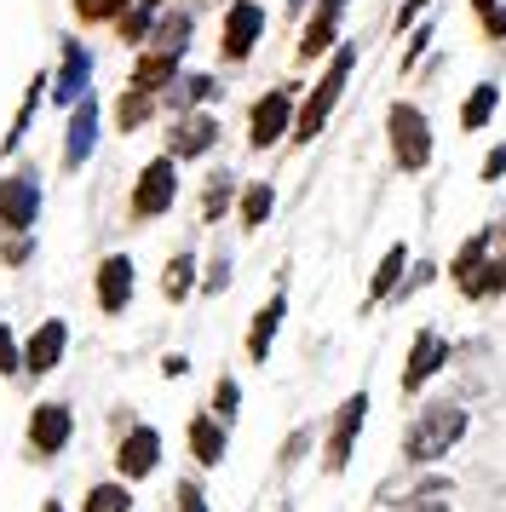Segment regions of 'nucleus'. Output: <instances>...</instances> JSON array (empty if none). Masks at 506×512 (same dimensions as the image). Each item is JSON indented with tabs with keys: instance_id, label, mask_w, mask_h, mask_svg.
<instances>
[{
	"instance_id": "1",
	"label": "nucleus",
	"mask_w": 506,
	"mask_h": 512,
	"mask_svg": "<svg viewBox=\"0 0 506 512\" xmlns=\"http://www.w3.org/2000/svg\"><path fill=\"white\" fill-rule=\"evenodd\" d=\"M460 432H466V409H455V403L426 409L409 432V461H437V455H449L460 443Z\"/></svg>"
},
{
	"instance_id": "2",
	"label": "nucleus",
	"mask_w": 506,
	"mask_h": 512,
	"mask_svg": "<svg viewBox=\"0 0 506 512\" xmlns=\"http://www.w3.org/2000/svg\"><path fill=\"white\" fill-rule=\"evenodd\" d=\"M351 64H357V52L345 47V52H334V64H328V75L317 81V93H311V104L299 110V133L294 139H317L322 133V121H328V110L340 104V93H345V75H351Z\"/></svg>"
},
{
	"instance_id": "3",
	"label": "nucleus",
	"mask_w": 506,
	"mask_h": 512,
	"mask_svg": "<svg viewBox=\"0 0 506 512\" xmlns=\"http://www.w3.org/2000/svg\"><path fill=\"white\" fill-rule=\"evenodd\" d=\"M391 150H397L403 167L432 162V127H426V116H420L414 104H397V110H391Z\"/></svg>"
},
{
	"instance_id": "4",
	"label": "nucleus",
	"mask_w": 506,
	"mask_h": 512,
	"mask_svg": "<svg viewBox=\"0 0 506 512\" xmlns=\"http://www.w3.org/2000/svg\"><path fill=\"white\" fill-rule=\"evenodd\" d=\"M259 29H265V12L253 0H236L230 18H225V58H248L253 41H259Z\"/></svg>"
},
{
	"instance_id": "5",
	"label": "nucleus",
	"mask_w": 506,
	"mask_h": 512,
	"mask_svg": "<svg viewBox=\"0 0 506 512\" xmlns=\"http://www.w3.org/2000/svg\"><path fill=\"white\" fill-rule=\"evenodd\" d=\"M69 432H75V420H69L64 403H41L35 420H29V443H35L41 455H58V449L69 443Z\"/></svg>"
},
{
	"instance_id": "6",
	"label": "nucleus",
	"mask_w": 506,
	"mask_h": 512,
	"mask_svg": "<svg viewBox=\"0 0 506 512\" xmlns=\"http://www.w3.org/2000/svg\"><path fill=\"white\" fill-rule=\"evenodd\" d=\"M363 415H368V397H345L340 409V426H334V438H328V472H340L345 461H351V443H357V432H363Z\"/></svg>"
},
{
	"instance_id": "7",
	"label": "nucleus",
	"mask_w": 506,
	"mask_h": 512,
	"mask_svg": "<svg viewBox=\"0 0 506 512\" xmlns=\"http://www.w3.org/2000/svg\"><path fill=\"white\" fill-rule=\"evenodd\" d=\"M173 190H179V179H173V162H150L144 173H138L133 208H138V213H161L167 202H173Z\"/></svg>"
},
{
	"instance_id": "8",
	"label": "nucleus",
	"mask_w": 506,
	"mask_h": 512,
	"mask_svg": "<svg viewBox=\"0 0 506 512\" xmlns=\"http://www.w3.org/2000/svg\"><path fill=\"white\" fill-rule=\"evenodd\" d=\"M35 208H41V190L29 185V179H0V225H35Z\"/></svg>"
},
{
	"instance_id": "9",
	"label": "nucleus",
	"mask_w": 506,
	"mask_h": 512,
	"mask_svg": "<svg viewBox=\"0 0 506 512\" xmlns=\"http://www.w3.org/2000/svg\"><path fill=\"white\" fill-rule=\"evenodd\" d=\"M288 116H294V98L288 93H265L259 104H253V144H259V150L276 144L282 133H288Z\"/></svg>"
},
{
	"instance_id": "10",
	"label": "nucleus",
	"mask_w": 506,
	"mask_h": 512,
	"mask_svg": "<svg viewBox=\"0 0 506 512\" xmlns=\"http://www.w3.org/2000/svg\"><path fill=\"white\" fill-rule=\"evenodd\" d=\"M127 300H133V259H104L98 265V305L104 311H127Z\"/></svg>"
},
{
	"instance_id": "11",
	"label": "nucleus",
	"mask_w": 506,
	"mask_h": 512,
	"mask_svg": "<svg viewBox=\"0 0 506 512\" xmlns=\"http://www.w3.org/2000/svg\"><path fill=\"white\" fill-rule=\"evenodd\" d=\"M64 340H69V328H64V323H41V328H35V340H29V351H23V369H29V374L58 369V357H64Z\"/></svg>"
},
{
	"instance_id": "12",
	"label": "nucleus",
	"mask_w": 506,
	"mask_h": 512,
	"mask_svg": "<svg viewBox=\"0 0 506 512\" xmlns=\"http://www.w3.org/2000/svg\"><path fill=\"white\" fill-rule=\"evenodd\" d=\"M87 75H92V58L81 41H69L64 47V70H58V87H52V98L58 104H75V98L87 93Z\"/></svg>"
},
{
	"instance_id": "13",
	"label": "nucleus",
	"mask_w": 506,
	"mask_h": 512,
	"mask_svg": "<svg viewBox=\"0 0 506 512\" xmlns=\"http://www.w3.org/2000/svg\"><path fill=\"white\" fill-rule=\"evenodd\" d=\"M443 340H437V334H420V340H414V351H409V369H403V386H409V392H420V386H426V380H432L437 369H443Z\"/></svg>"
},
{
	"instance_id": "14",
	"label": "nucleus",
	"mask_w": 506,
	"mask_h": 512,
	"mask_svg": "<svg viewBox=\"0 0 506 512\" xmlns=\"http://www.w3.org/2000/svg\"><path fill=\"white\" fill-rule=\"evenodd\" d=\"M156 461H161V438L150 432V426H138L133 438L121 443V472H127V478H144Z\"/></svg>"
},
{
	"instance_id": "15",
	"label": "nucleus",
	"mask_w": 506,
	"mask_h": 512,
	"mask_svg": "<svg viewBox=\"0 0 506 512\" xmlns=\"http://www.w3.org/2000/svg\"><path fill=\"white\" fill-rule=\"evenodd\" d=\"M92 139H98V104H92V98H81V104H75V121H69V167L87 162Z\"/></svg>"
},
{
	"instance_id": "16",
	"label": "nucleus",
	"mask_w": 506,
	"mask_h": 512,
	"mask_svg": "<svg viewBox=\"0 0 506 512\" xmlns=\"http://www.w3.org/2000/svg\"><path fill=\"white\" fill-rule=\"evenodd\" d=\"M340 12H345V0H322V12L311 18V29H305V41H299V52L305 58H317V52L334 47V29H340Z\"/></svg>"
},
{
	"instance_id": "17",
	"label": "nucleus",
	"mask_w": 506,
	"mask_h": 512,
	"mask_svg": "<svg viewBox=\"0 0 506 512\" xmlns=\"http://www.w3.org/2000/svg\"><path fill=\"white\" fill-rule=\"evenodd\" d=\"M282 311H288V300L276 294V300L253 317V334H248V357H253V363H265V351H271V334H276V323H282Z\"/></svg>"
},
{
	"instance_id": "18",
	"label": "nucleus",
	"mask_w": 506,
	"mask_h": 512,
	"mask_svg": "<svg viewBox=\"0 0 506 512\" xmlns=\"http://www.w3.org/2000/svg\"><path fill=\"white\" fill-rule=\"evenodd\" d=\"M190 449H196V461L202 466H219V455H225V432H219V420H190Z\"/></svg>"
},
{
	"instance_id": "19",
	"label": "nucleus",
	"mask_w": 506,
	"mask_h": 512,
	"mask_svg": "<svg viewBox=\"0 0 506 512\" xmlns=\"http://www.w3.org/2000/svg\"><path fill=\"white\" fill-rule=\"evenodd\" d=\"M173 70H179V52H167V47H161L156 58H138V70H133V87H144V93H150V87H161V81H167Z\"/></svg>"
},
{
	"instance_id": "20",
	"label": "nucleus",
	"mask_w": 506,
	"mask_h": 512,
	"mask_svg": "<svg viewBox=\"0 0 506 512\" xmlns=\"http://www.w3.org/2000/svg\"><path fill=\"white\" fill-rule=\"evenodd\" d=\"M213 133H219V127H213L207 116L184 121V127H179V139H173V150H179V156H202L207 144H213Z\"/></svg>"
},
{
	"instance_id": "21",
	"label": "nucleus",
	"mask_w": 506,
	"mask_h": 512,
	"mask_svg": "<svg viewBox=\"0 0 506 512\" xmlns=\"http://www.w3.org/2000/svg\"><path fill=\"white\" fill-rule=\"evenodd\" d=\"M495 98H501V93H495V87H489V81H483L478 93L466 98V110H460V127H483V121L495 116Z\"/></svg>"
},
{
	"instance_id": "22",
	"label": "nucleus",
	"mask_w": 506,
	"mask_h": 512,
	"mask_svg": "<svg viewBox=\"0 0 506 512\" xmlns=\"http://www.w3.org/2000/svg\"><path fill=\"white\" fill-rule=\"evenodd\" d=\"M87 512H133V495H127L121 484H98L87 495Z\"/></svg>"
},
{
	"instance_id": "23",
	"label": "nucleus",
	"mask_w": 506,
	"mask_h": 512,
	"mask_svg": "<svg viewBox=\"0 0 506 512\" xmlns=\"http://www.w3.org/2000/svg\"><path fill=\"white\" fill-rule=\"evenodd\" d=\"M403 265H409V254H403V248H391V254L380 259V271H374V300L397 288V277H403Z\"/></svg>"
},
{
	"instance_id": "24",
	"label": "nucleus",
	"mask_w": 506,
	"mask_h": 512,
	"mask_svg": "<svg viewBox=\"0 0 506 512\" xmlns=\"http://www.w3.org/2000/svg\"><path fill=\"white\" fill-rule=\"evenodd\" d=\"M271 185H253L248 196H242V225H265V213H271Z\"/></svg>"
},
{
	"instance_id": "25",
	"label": "nucleus",
	"mask_w": 506,
	"mask_h": 512,
	"mask_svg": "<svg viewBox=\"0 0 506 512\" xmlns=\"http://www.w3.org/2000/svg\"><path fill=\"white\" fill-rule=\"evenodd\" d=\"M75 12H81L87 24H104V18H121V12H127V0H75Z\"/></svg>"
},
{
	"instance_id": "26",
	"label": "nucleus",
	"mask_w": 506,
	"mask_h": 512,
	"mask_svg": "<svg viewBox=\"0 0 506 512\" xmlns=\"http://www.w3.org/2000/svg\"><path fill=\"white\" fill-rule=\"evenodd\" d=\"M144 116H150V93H144V87H133V98H121L115 121H121V127H138Z\"/></svg>"
},
{
	"instance_id": "27",
	"label": "nucleus",
	"mask_w": 506,
	"mask_h": 512,
	"mask_svg": "<svg viewBox=\"0 0 506 512\" xmlns=\"http://www.w3.org/2000/svg\"><path fill=\"white\" fill-rule=\"evenodd\" d=\"M190 271H196L190 259H173V265H167V294H173V300H184V294H190Z\"/></svg>"
},
{
	"instance_id": "28",
	"label": "nucleus",
	"mask_w": 506,
	"mask_h": 512,
	"mask_svg": "<svg viewBox=\"0 0 506 512\" xmlns=\"http://www.w3.org/2000/svg\"><path fill=\"white\" fill-rule=\"evenodd\" d=\"M121 35H127V41H144V35H150V6H144V0H138V12L121 18Z\"/></svg>"
},
{
	"instance_id": "29",
	"label": "nucleus",
	"mask_w": 506,
	"mask_h": 512,
	"mask_svg": "<svg viewBox=\"0 0 506 512\" xmlns=\"http://www.w3.org/2000/svg\"><path fill=\"white\" fill-rule=\"evenodd\" d=\"M23 363V351H18V340H12V328H0V374H12Z\"/></svg>"
},
{
	"instance_id": "30",
	"label": "nucleus",
	"mask_w": 506,
	"mask_h": 512,
	"mask_svg": "<svg viewBox=\"0 0 506 512\" xmlns=\"http://www.w3.org/2000/svg\"><path fill=\"white\" fill-rule=\"evenodd\" d=\"M213 409H219V420L236 415V380H219V392H213Z\"/></svg>"
},
{
	"instance_id": "31",
	"label": "nucleus",
	"mask_w": 506,
	"mask_h": 512,
	"mask_svg": "<svg viewBox=\"0 0 506 512\" xmlns=\"http://www.w3.org/2000/svg\"><path fill=\"white\" fill-rule=\"evenodd\" d=\"M184 93H190V98H213V81H207V75H190V81H184Z\"/></svg>"
},
{
	"instance_id": "32",
	"label": "nucleus",
	"mask_w": 506,
	"mask_h": 512,
	"mask_svg": "<svg viewBox=\"0 0 506 512\" xmlns=\"http://www.w3.org/2000/svg\"><path fill=\"white\" fill-rule=\"evenodd\" d=\"M506 173V150H489V162H483V179H501Z\"/></svg>"
},
{
	"instance_id": "33",
	"label": "nucleus",
	"mask_w": 506,
	"mask_h": 512,
	"mask_svg": "<svg viewBox=\"0 0 506 512\" xmlns=\"http://www.w3.org/2000/svg\"><path fill=\"white\" fill-rule=\"evenodd\" d=\"M179 501H184V512H207V507H202V495H196V489H190V484L179 489Z\"/></svg>"
},
{
	"instance_id": "34",
	"label": "nucleus",
	"mask_w": 506,
	"mask_h": 512,
	"mask_svg": "<svg viewBox=\"0 0 506 512\" xmlns=\"http://www.w3.org/2000/svg\"><path fill=\"white\" fill-rule=\"evenodd\" d=\"M483 18H489V35H506V12H495V6H489Z\"/></svg>"
},
{
	"instance_id": "35",
	"label": "nucleus",
	"mask_w": 506,
	"mask_h": 512,
	"mask_svg": "<svg viewBox=\"0 0 506 512\" xmlns=\"http://www.w3.org/2000/svg\"><path fill=\"white\" fill-rule=\"evenodd\" d=\"M420 6H426V0H403V24H409V18H420Z\"/></svg>"
},
{
	"instance_id": "36",
	"label": "nucleus",
	"mask_w": 506,
	"mask_h": 512,
	"mask_svg": "<svg viewBox=\"0 0 506 512\" xmlns=\"http://www.w3.org/2000/svg\"><path fill=\"white\" fill-rule=\"evenodd\" d=\"M472 6H478V12H489V6H495V0H472Z\"/></svg>"
},
{
	"instance_id": "37",
	"label": "nucleus",
	"mask_w": 506,
	"mask_h": 512,
	"mask_svg": "<svg viewBox=\"0 0 506 512\" xmlns=\"http://www.w3.org/2000/svg\"><path fill=\"white\" fill-rule=\"evenodd\" d=\"M144 6H161V0H144Z\"/></svg>"
},
{
	"instance_id": "38",
	"label": "nucleus",
	"mask_w": 506,
	"mask_h": 512,
	"mask_svg": "<svg viewBox=\"0 0 506 512\" xmlns=\"http://www.w3.org/2000/svg\"><path fill=\"white\" fill-rule=\"evenodd\" d=\"M46 512H58V501H52V507H46Z\"/></svg>"
}]
</instances>
